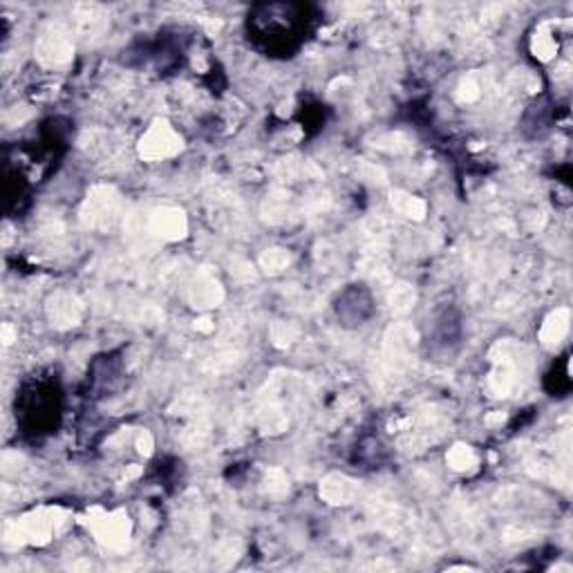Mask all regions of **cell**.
<instances>
[{
  "label": "cell",
  "instance_id": "5",
  "mask_svg": "<svg viewBox=\"0 0 573 573\" xmlns=\"http://www.w3.org/2000/svg\"><path fill=\"white\" fill-rule=\"evenodd\" d=\"M448 461L452 464V468H457V470H466V468H470V466H475L477 457L473 455V450H470L468 446H457L455 450L450 452Z\"/></svg>",
  "mask_w": 573,
  "mask_h": 573
},
{
  "label": "cell",
  "instance_id": "3",
  "mask_svg": "<svg viewBox=\"0 0 573 573\" xmlns=\"http://www.w3.org/2000/svg\"><path fill=\"white\" fill-rule=\"evenodd\" d=\"M352 493H354L352 484L340 480V477H331V480H327V484H325V498H327L329 502H334V504L347 502L349 498H352Z\"/></svg>",
  "mask_w": 573,
  "mask_h": 573
},
{
  "label": "cell",
  "instance_id": "1",
  "mask_svg": "<svg viewBox=\"0 0 573 573\" xmlns=\"http://www.w3.org/2000/svg\"><path fill=\"white\" fill-rule=\"evenodd\" d=\"M179 139L175 137V132L170 130L168 126H155L152 130L146 135V139L141 141V155L159 159V157H168L177 150Z\"/></svg>",
  "mask_w": 573,
  "mask_h": 573
},
{
  "label": "cell",
  "instance_id": "2",
  "mask_svg": "<svg viewBox=\"0 0 573 573\" xmlns=\"http://www.w3.org/2000/svg\"><path fill=\"white\" fill-rule=\"evenodd\" d=\"M567 329H569V312L558 309L544 323V329H542L544 343H560L564 338V334H567Z\"/></svg>",
  "mask_w": 573,
  "mask_h": 573
},
{
  "label": "cell",
  "instance_id": "4",
  "mask_svg": "<svg viewBox=\"0 0 573 573\" xmlns=\"http://www.w3.org/2000/svg\"><path fill=\"white\" fill-rule=\"evenodd\" d=\"M157 222V231L159 233H164V235H170V237H177V235H182L179 231H184V220H182V213H177V211H166L164 215H159L155 218Z\"/></svg>",
  "mask_w": 573,
  "mask_h": 573
}]
</instances>
